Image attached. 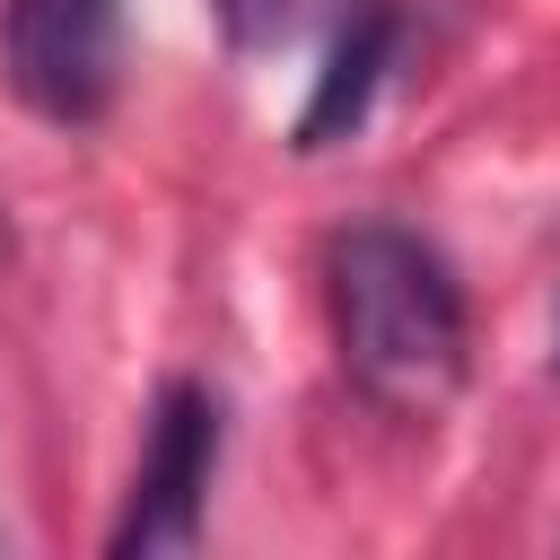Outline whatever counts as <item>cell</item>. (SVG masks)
<instances>
[{"instance_id": "obj_1", "label": "cell", "mask_w": 560, "mask_h": 560, "mask_svg": "<svg viewBox=\"0 0 560 560\" xmlns=\"http://www.w3.org/2000/svg\"><path fill=\"white\" fill-rule=\"evenodd\" d=\"M332 341L368 402L429 420L464 385V289L446 254L394 219H359L332 236Z\"/></svg>"}, {"instance_id": "obj_2", "label": "cell", "mask_w": 560, "mask_h": 560, "mask_svg": "<svg viewBox=\"0 0 560 560\" xmlns=\"http://www.w3.org/2000/svg\"><path fill=\"white\" fill-rule=\"evenodd\" d=\"M0 70L26 114L96 122L122 88V0H0Z\"/></svg>"}, {"instance_id": "obj_3", "label": "cell", "mask_w": 560, "mask_h": 560, "mask_svg": "<svg viewBox=\"0 0 560 560\" xmlns=\"http://www.w3.org/2000/svg\"><path fill=\"white\" fill-rule=\"evenodd\" d=\"M210 472H219V402H210V385L175 376L149 411V446H140V472H131V499H122V525L105 534V551L114 560L192 551L201 508H210Z\"/></svg>"}, {"instance_id": "obj_4", "label": "cell", "mask_w": 560, "mask_h": 560, "mask_svg": "<svg viewBox=\"0 0 560 560\" xmlns=\"http://www.w3.org/2000/svg\"><path fill=\"white\" fill-rule=\"evenodd\" d=\"M394 44H402V9H394V0H350L332 52H324V70H315V96H306V114H298V149H306V158H315V149H341V140L368 122V105H376V88H385V70H394Z\"/></svg>"}, {"instance_id": "obj_5", "label": "cell", "mask_w": 560, "mask_h": 560, "mask_svg": "<svg viewBox=\"0 0 560 560\" xmlns=\"http://www.w3.org/2000/svg\"><path fill=\"white\" fill-rule=\"evenodd\" d=\"M219 18H228L236 44H271V35L298 26V0H219Z\"/></svg>"}, {"instance_id": "obj_6", "label": "cell", "mask_w": 560, "mask_h": 560, "mask_svg": "<svg viewBox=\"0 0 560 560\" xmlns=\"http://www.w3.org/2000/svg\"><path fill=\"white\" fill-rule=\"evenodd\" d=\"M0 254H9V228H0Z\"/></svg>"}]
</instances>
